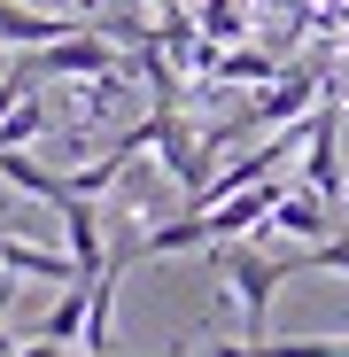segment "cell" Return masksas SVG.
Returning <instances> with one entry per match:
<instances>
[{
	"label": "cell",
	"instance_id": "9c48e42d",
	"mask_svg": "<svg viewBox=\"0 0 349 357\" xmlns=\"http://www.w3.org/2000/svg\"><path fill=\"white\" fill-rule=\"evenodd\" d=\"M0 357H70V342H47V334H31V342H0Z\"/></svg>",
	"mask_w": 349,
	"mask_h": 357
},
{
	"label": "cell",
	"instance_id": "7a4b0ae2",
	"mask_svg": "<svg viewBox=\"0 0 349 357\" xmlns=\"http://www.w3.org/2000/svg\"><path fill=\"white\" fill-rule=\"evenodd\" d=\"M272 233H295V241H326V233H341V210H334V202L311 187V178H303V187H287V195H279Z\"/></svg>",
	"mask_w": 349,
	"mask_h": 357
},
{
	"label": "cell",
	"instance_id": "6da1fadb",
	"mask_svg": "<svg viewBox=\"0 0 349 357\" xmlns=\"http://www.w3.org/2000/svg\"><path fill=\"white\" fill-rule=\"evenodd\" d=\"M217 272H225V287H233V303H241V326H249V342L272 326V295L295 280L303 264L295 257H264V249H249V241H225V257H217Z\"/></svg>",
	"mask_w": 349,
	"mask_h": 357
},
{
	"label": "cell",
	"instance_id": "277c9868",
	"mask_svg": "<svg viewBox=\"0 0 349 357\" xmlns=\"http://www.w3.org/2000/svg\"><path fill=\"white\" fill-rule=\"evenodd\" d=\"M0 178H8L16 195H39V202H54V210L70 202V171H47V163H31V148H0Z\"/></svg>",
	"mask_w": 349,
	"mask_h": 357
},
{
	"label": "cell",
	"instance_id": "8992f818",
	"mask_svg": "<svg viewBox=\"0 0 349 357\" xmlns=\"http://www.w3.org/2000/svg\"><path fill=\"white\" fill-rule=\"evenodd\" d=\"M86 319H93V287L78 280V287H63V303L39 319V334L47 342H86Z\"/></svg>",
	"mask_w": 349,
	"mask_h": 357
},
{
	"label": "cell",
	"instance_id": "5b68a950",
	"mask_svg": "<svg viewBox=\"0 0 349 357\" xmlns=\"http://www.w3.org/2000/svg\"><path fill=\"white\" fill-rule=\"evenodd\" d=\"M63 233H70L78 272H86V280H101V272H109V241H101V218H93V202H86V195H70V202H63Z\"/></svg>",
	"mask_w": 349,
	"mask_h": 357
},
{
	"label": "cell",
	"instance_id": "8fae6325",
	"mask_svg": "<svg viewBox=\"0 0 349 357\" xmlns=\"http://www.w3.org/2000/svg\"><path fill=\"white\" fill-rule=\"evenodd\" d=\"M116 8H140V0H116Z\"/></svg>",
	"mask_w": 349,
	"mask_h": 357
},
{
	"label": "cell",
	"instance_id": "52a82bcc",
	"mask_svg": "<svg viewBox=\"0 0 349 357\" xmlns=\"http://www.w3.org/2000/svg\"><path fill=\"white\" fill-rule=\"evenodd\" d=\"M202 39H241V0H202Z\"/></svg>",
	"mask_w": 349,
	"mask_h": 357
},
{
	"label": "cell",
	"instance_id": "ba28073f",
	"mask_svg": "<svg viewBox=\"0 0 349 357\" xmlns=\"http://www.w3.org/2000/svg\"><path fill=\"white\" fill-rule=\"evenodd\" d=\"M31 86H39V78H31V70H24V63H16V70H8V78H0V125H8V116H16V101H24V93H31Z\"/></svg>",
	"mask_w": 349,
	"mask_h": 357
},
{
	"label": "cell",
	"instance_id": "3957f363",
	"mask_svg": "<svg viewBox=\"0 0 349 357\" xmlns=\"http://www.w3.org/2000/svg\"><path fill=\"white\" fill-rule=\"evenodd\" d=\"M0 272H16V280H54V287H78L86 272H78V257H54V249H39V241H16V233H0ZM93 287V280H86Z\"/></svg>",
	"mask_w": 349,
	"mask_h": 357
},
{
	"label": "cell",
	"instance_id": "30bf717a",
	"mask_svg": "<svg viewBox=\"0 0 349 357\" xmlns=\"http://www.w3.org/2000/svg\"><path fill=\"white\" fill-rule=\"evenodd\" d=\"M8 311H16V272H0V326H8Z\"/></svg>",
	"mask_w": 349,
	"mask_h": 357
}]
</instances>
